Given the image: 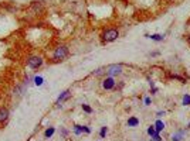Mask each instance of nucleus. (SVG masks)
<instances>
[{
	"label": "nucleus",
	"mask_w": 190,
	"mask_h": 141,
	"mask_svg": "<svg viewBox=\"0 0 190 141\" xmlns=\"http://www.w3.org/2000/svg\"><path fill=\"white\" fill-rule=\"evenodd\" d=\"M67 55H68V48L65 45H60V47L56 48V51L53 54V59L56 62H60V61H63V59L67 58Z\"/></svg>",
	"instance_id": "obj_1"
},
{
	"label": "nucleus",
	"mask_w": 190,
	"mask_h": 141,
	"mask_svg": "<svg viewBox=\"0 0 190 141\" xmlns=\"http://www.w3.org/2000/svg\"><path fill=\"white\" fill-rule=\"evenodd\" d=\"M102 39L105 42H112V41H115V39L119 37V31L116 28H108V30H105L102 32Z\"/></svg>",
	"instance_id": "obj_2"
},
{
	"label": "nucleus",
	"mask_w": 190,
	"mask_h": 141,
	"mask_svg": "<svg viewBox=\"0 0 190 141\" xmlns=\"http://www.w3.org/2000/svg\"><path fill=\"white\" fill-rule=\"evenodd\" d=\"M106 73H108V76H118L122 73V65L121 63H114V65H109L108 68H106Z\"/></svg>",
	"instance_id": "obj_3"
},
{
	"label": "nucleus",
	"mask_w": 190,
	"mask_h": 141,
	"mask_svg": "<svg viewBox=\"0 0 190 141\" xmlns=\"http://www.w3.org/2000/svg\"><path fill=\"white\" fill-rule=\"evenodd\" d=\"M27 65L33 68V69H39L40 66L43 65V58L41 56H30L27 59Z\"/></svg>",
	"instance_id": "obj_4"
},
{
	"label": "nucleus",
	"mask_w": 190,
	"mask_h": 141,
	"mask_svg": "<svg viewBox=\"0 0 190 141\" xmlns=\"http://www.w3.org/2000/svg\"><path fill=\"white\" fill-rule=\"evenodd\" d=\"M115 85H116V82H115V79L112 78V76H106V78L102 80V87L105 89V90H111V89H114Z\"/></svg>",
	"instance_id": "obj_5"
},
{
	"label": "nucleus",
	"mask_w": 190,
	"mask_h": 141,
	"mask_svg": "<svg viewBox=\"0 0 190 141\" xmlns=\"http://www.w3.org/2000/svg\"><path fill=\"white\" fill-rule=\"evenodd\" d=\"M9 116H10L9 110L6 107H0V124H4L6 123L9 120Z\"/></svg>",
	"instance_id": "obj_6"
},
{
	"label": "nucleus",
	"mask_w": 190,
	"mask_h": 141,
	"mask_svg": "<svg viewBox=\"0 0 190 141\" xmlns=\"http://www.w3.org/2000/svg\"><path fill=\"white\" fill-rule=\"evenodd\" d=\"M74 133H75V134H81V133H87V134H89V133H91V130L88 128L87 125L75 124V125H74Z\"/></svg>",
	"instance_id": "obj_7"
},
{
	"label": "nucleus",
	"mask_w": 190,
	"mask_h": 141,
	"mask_svg": "<svg viewBox=\"0 0 190 141\" xmlns=\"http://www.w3.org/2000/svg\"><path fill=\"white\" fill-rule=\"evenodd\" d=\"M68 97H70V90H64L63 93L58 96V99H57L56 104H57V106H60V104H61V103H63L65 99H68Z\"/></svg>",
	"instance_id": "obj_8"
},
{
	"label": "nucleus",
	"mask_w": 190,
	"mask_h": 141,
	"mask_svg": "<svg viewBox=\"0 0 190 141\" xmlns=\"http://www.w3.org/2000/svg\"><path fill=\"white\" fill-rule=\"evenodd\" d=\"M146 37L153 39V41H158V42H160V41L165 39V35H162V34H152V35H146Z\"/></svg>",
	"instance_id": "obj_9"
},
{
	"label": "nucleus",
	"mask_w": 190,
	"mask_h": 141,
	"mask_svg": "<svg viewBox=\"0 0 190 141\" xmlns=\"http://www.w3.org/2000/svg\"><path fill=\"white\" fill-rule=\"evenodd\" d=\"M128 125H129V127H136V125H139V118L129 117L128 118Z\"/></svg>",
	"instance_id": "obj_10"
},
{
	"label": "nucleus",
	"mask_w": 190,
	"mask_h": 141,
	"mask_svg": "<svg viewBox=\"0 0 190 141\" xmlns=\"http://www.w3.org/2000/svg\"><path fill=\"white\" fill-rule=\"evenodd\" d=\"M163 128H165V123L162 121V120H158L156 123H155V130L160 133V131H163Z\"/></svg>",
	"instance_id": "obj_11"
},
{
	"label": "nucleus",
	"mask_w": 190,
	"mask_h": 141,
	"mask_svg": "<svg viewBox=\"0 0 190 141\" xmlns=\"http://www.w3.org/2000/svg\"><path fill=\"white\" fill-rule=\"evenodd\" d=\"M186 134V130H179L177 133H174L173 134V140H177V141H180L182 140V137Z\"/></svg>",
	"instance_id": "obj_12"
},
{
	"label": "nucleus",
	"mask_w": 190,
	"mask_h": 141,
	"mask_svg": "<svg viewBox=\"0 0 190 141\" xmlns=\"http://www.w3.org/2000/svg\"><path fill=\"white\" fill-rule=\"evenodd\" d=\"M54 133H56V128H54V127H48L47 130H46V133H44V137H46V138H50Z\"/></svg>",
	"instance_id": "obj_13"
},
{
	"label": "nucleus",
	"mask_w": 190,
	"mask_h": 141,
	"mask_svg": "<svg viewBox=\"0 0 190 141\" xmlns=\"http://www.w3.org/2000/svg\"><path fill=\"white\" fill-rule=\"evenodd\" d=\"M182 104L183 106H190V94H184V96H183Z\"/></svg>",
	"instance_id": "obj_14"
},
{
	"label": "nucleus",
	"mask_w": 190,
	"mask_h": 141,
	"mask_svg": "<svg viewBox=\"0 0 190 141\" xmlns=\"http://www.w3.org/2000/svg\"><path fill=\"white\" fill-rule=\"evenodd\" d=\"M43 82H44V79L41 78V76H36V78H34V83H36L37 86H41Z\"/></svg>",
	"instance_id": "obj_15"
},
{
	"label": "nucleus",
	"mask_w": 190,
	"mask_h": 141,
	"mask_svg": "<svg viewBox=\"0 0 190 141\" xmlns=\"http://www.w3.org/2000/svg\"><path fill=\"white\" fill-rule=\"evenodd\" d=\"M155 133H156V130H155V125H149V128H148V134H149L151 137H153V135H155Z\"/></svg>",
	"instance_id": "obj_16"
},
{
	"label": "nucleus",
	"mask_w": 190,
	"mask_h": 141,
	"mask_svg": "<svg viewBox=\"0 0 190 141\" xmlns=\"http://www.w3.org/2000/svg\"><path fill=\"white\" fill-rule=\"evenodd\" d=\"M82 110H84L85 113H92V109H91L88 104H82Z\"/></svg>",
	"instance_id": "obj_17"
},
{
	"label": "nucleus",
	"mask_w": 190,
	"mask_h": 141,
	"mask_svg": "<svg viewBox=\"0 0 190 141\" xmlns=\"http://www.w3.org/2000/svg\"><path fill=\"white\" fill-rule=\"evenodd\" d=\"M106 131H108V128H106V127H102V128H101V131H99V135H101V138H104V137L106 135Z\"/></svg>",
	"instance_id": "obj_18"
},
{
	"label": "nucleus",
	"mask_w": 190,
	"mask_h": 141,
	"mask_svg": "<svg viewBox=\"0 0 190 141\" xmlns=\"http://www.w3.org/2000/svg\"><path fill=\"white\" fill-rule=\"evenodd\" d=\"M145 104H151V97H145Z\"/></svg>",
	"instance_id": "obj_19"
},
{
	"label": "nucleus",
	"mask_w": 190,
	"mask_h": 141,
	"mask_svg": "<svg viewBox=\"0 0 190 141\" xmlns=\"http://www.w3.org/2000/svg\"><path fill=\"white\" fill-rule=\"evenodd\" d=\"M156 114H158V117H162V116H165V111H158Z\"/></svg>",
	"instance_id": "obj_20"
},
{
	"label": "nucleus",
	"mask_w": 190,
	"mask_h": 141,
	"mask_svg": "<svg viewBox=\"0 0 190 141\" xmlns=\"http://www.w3.org/2000/svg\"><path fill=\"white\" fill-rule=\"evenodd\" d=\"M102 72H104L102 69H98V70H96V72H94V75H101Z\"/></svg>",
	"instance_id": "obj_21"
},
{
	"label": "nucleus",
	"mask_w": 190,
	"mask_h": 141,
	"mask_svg": "<svg viewBox=\"0 0 190 141\" xmlns=\"http://www.w3.org/2000/svg\"><path fill=\"white\" fill-rule=\"evenodd\" d=\"M151 141H156V140H153V138H152V140H151Z\"/></svg>",
	"instance_id": "obj_22"
},
{
	"label": "nucleus",
	"mask_w": 190,
	"mask_h": 141,
	"mask_svg": "<svg viewBox=\"0 0 190 141\" xmlns=\"http://www.w3.org/2000/svg\"><path fill=\"white\" fill-rule=\"evenodd\" d=\"M189 42H190V35H189Z\"/></svg>",
	"instance_id": "obj_23"
},
{
	"label": "nucleus",
	"mask_w": 190,
	"mask_h": 141,
	"mask_svg": "<svg viewBox=\"0 0 190 141\" xmlns=\"http://www.w3.org/2000/svg\"><path fill=\"white\" fill-rule=\"evenodd\" d=\"M169 1H174V0H169Z\"/></svg>",
	"instance_id": "obj_24"
},
{
	"label": "nucleus",
	"mask_w": 190,
	"mask_h": 141,
	"mask_svg": "<svg viewBox=\"0 0 190 141\" xmlns=\"http://www.w3.org/2000/svg\"><path fill=\"white\" fill-rule=\"evenodd\" d=\"M189 127H190V123H189Z\"/></svg>",
	"instance_id": "obj_25"
},
{
	"label": "nucleus",
	"mask_w": 190,
	"mask_h": 141,
	"mask_svg": "<svg viewBox=\"0 0 190 141\" xmlns=\"http://www.w3.org/2000/svg\"><path fill=\"white\" fill-rule=\"evenodd\" d=\"M173 141H177V140H173Z\"/></svg>",
	"instance_id": "obj_26"
}]
</instances>
